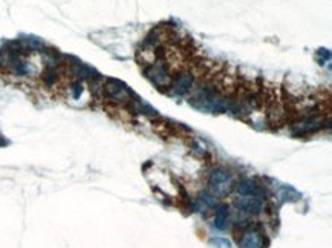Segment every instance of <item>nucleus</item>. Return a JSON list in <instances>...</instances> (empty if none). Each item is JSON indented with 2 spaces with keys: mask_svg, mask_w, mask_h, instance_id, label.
Here are the masks:
<instances>
[{
  "mask_svg": "<svg viewBox=\"0 0 332 248\" xmlns=\"http://www.w3.org/2000/svg\"><path fill=\"white\" fill-rule=\"evenodd\" d=\"M234 205H236L239 210L246 212V213H253V215L260 213L262 209H263L262 201L257 199L256 196H242V198H239V199L234 202Z\"/></svg>",
  "mask_w": 332,
  "mask_h": 248,
  "instance_id": "nucleus-1",
  "label": "nucleus"
},
{
  "mask_svg": "<svg viewBox=\"0 0 332 248\" xmlns=\"http://www.w3.org/2000/svg\"><path fill=\"white\" fill-rule=\"evenodd\" d=\"M210 184H212V189L215 190V193H223L226 189H228V184H230V176L225 170H215L212 173V178H210Z\"/></svg>",
  "mask_w": 332,
  "mask_h": 248,
  "instance_id": "nucleus-2",
  "label": "nucleus"
},
{
  "mask_svg": "<svg viewBox=\"0 0 332 248\" xmlns=\"http://www.w3.org/2000/svg\"><path fill=\"white\" fill-rule=\"evenodd\" d=\"M236 190H237V193H240L242 196H256V198H257V196L262 193V190L259 189V185H257L256 182L250 181V179H245V181L239 182L237 187H236Z\"/></svg>",
  "mask_w": 332,
  "mask_h": 248,
  "instance_id": "nucleus-3",
  "label": "nucleus"
},
{
  "mask_svg": "<svg viewBox=\"0 0 332 248\" xmlns=\"http://www.w3.org/2000/svg\"><path fill=\"white\" fill-rule=\"evenodd\" d=\"M240 247L242 248H262V238L254 233V232H248L243 235V238L240 239Z\"/></svg>",
  "mask_w": 332,
  "mask_h": 248,
  "instance_id": "nucleus-4",
  "label": "nucleus"
},
{
  "mask_svg": "<svg viewBox=\"0 0 332 248\" xmlns=\"http://www.w3.org/2000/svg\"><path fill=\"white\" fill-rule=\"evenodd\" d=\"M190 85H192V77L190 75H181L178 78V81H176V92L179 95L184 94V92H187L189 88H190Z\"/></svg>",
  "mask_w": 332,
  "mask_h": 248,
  "instance_id": "nucleus-5",
  "label": "nucleus"
},
{
  "mask_svg": "<svg viewBox=\"0 0 332 248\" xmlns=\"http://www.w3.org/2000/svg\"><path fill=\"white\" fill-rule=\"evenodd\" d=\"M226 216H228V212H226V207H219L218 212H216V219H215V225L216 229H225V222H226Z\"/></svg>",
  "mask_w": 332,
  "mask_h": 248,
  "instance_id": "nucleus-6",
  "label": "nucleus"
}]
</instances>
